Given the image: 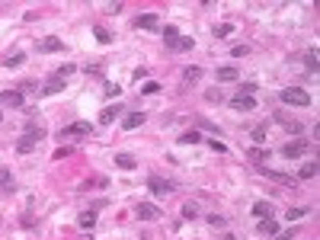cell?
Returning <instances> with one entry per match:
<instances>
[{
	"mask_svg": "<svg viewBox=\"0 0 320 240\" xmlns=\"http://www.w3.org/2000/svg\"><path fill=\"white\" fill-rule=\"evenodd\" d=\"M227 106H231V109H237V112H250V109H256V87H253V83H240L237 96H234Z\"/></svg>",
	"mask_w": 320,
	"mask_h": 240,
	"instance_id": "obj_1",
	"label": "cell"
},
{
	"mask_svg": "<svg viewBox=\"0 0 320 240\" xmlns=\"http://www.w3.org/2000/svg\"><path fill=\"white\" fill-rule=\"evenodd\" d=\"M231 32H234V26H231V23H218V26L211 29V35H215V39H227Z\"/></svg>",
	"mask_w": 320,
	"mask_h": 240,
	"instance_id": "obj_26",
	"label": "cell"
},
{
	"mask_svg": "<svg viewBox=\"0 0 320 240\" xmlns=\"http://www.w3.org/2000/svg\"><path fill=\"white\" fill-rule=\"evenodd\" d=\"M116 167H122V170H135L138 160L131 157V154H116Z\"/></svg>",
	"mask_w": 320,
	"mask_h": 240,
	"instance_id": "obj_21",
	"label": "cell"
},
{
	"mask_svg": "<svg viewBox=\"0 0 320 240\" xmlns=\"http://www.w3.org/2000/svg\"><path fill=\"white\" fill-rule=\"evenodd\" d=\"M250 160L256 167H266V160H269V151L266 147H250Z\"/></svg>",
	"mask_w": 320,
	"mask_h": 240,
	"instance_id": "obj_20",
	"label": "cell"
},
{
	"mask_svg": "<svg viewBox=\"0 0 320 240\" xmlns=\"http://www.w3.org/2000/svg\"><path fill=\"white\" fill-rule=\"evenodd\" d=\"M253 215H256V218H272V205H269V202H256Z\"/></svg>",
	"mask_w": 320,
	"mask_h": 240,
	"instance_id": "obj_24",
	"label": "cell"
},
{
	"mask_svg": "<svg viewBox=\"0 0 320 240\" xmlns=\"http://www.w3.org/2000/svg\"><path fill=\"white\" fill-rule=\"evenodd\" d=\"M237 71H234V68H218V80L221 83H234V80H237Z\"/></svg>",
	"mask_w": 320,
	"mask_h": 240,
	"instance_id": "obj_25",
	"label": "cell"
},
{
	"mask_svg": "<svg viewBox=\"0 0 320 240\" xmlns=\"http://www.w3.org/2000/svg\"><path fill=\"white\" fill-rule=\"evenodd\" d=\"M192 48H196V42H192V39H183V35H179V42H176V51H192Z\"/></svg>",
	"mask_w": 320,
	"mask_h": 240,
	"instance_id": "obj_34",
	"label": "cell"
},
{
	"mask_svg": "<svg viewBox=\"0 0 320 240\" xmlns=\"http://www.w3.org/2000/svg\"><path fill=\"white\" fill-rule=\"evenodd\" d=\"M0 122H3V112H0Z\"/></svg>",
	"mask_w": 320,
	"mask_h": 240,
	"instance_id": "obj_45",
	"label": "cell"
},
{
	"mask_svg": "<svg viewBox=\"0 0 320 240\" xmlns=\"http://www.w3.org/2000/svg\"><path fill=\"white\" fill-rule=\"evenodd\" d=\"M71 154H74L71 147H58V151H55V160H64V157H71Z\"/></svg>",
	"mask_w": 320,
	"mask_h": 240,
	"instance_id": "obj_38",
	"label": "cell"
},
{
	"mask_svg": "<svg viewBox=\"0 0 320 240\" xmlns=\"http://www.w3.org/2000/svg\"><path fill=\"white\" fill-rule=\"evenodd\" d=\"M256 231L259 234H275V231H279V221H275V218H259Z\"/></svg>",
	"mask_w": 320,
	"mask_h": 240,
	"instance_id": "obj_19",
	"label": "cell"
},
{
	"mask_svg": "<svg viewBox=\"0 0 320 240\" xmlns=\"http://www.w3.org/2000/svg\"><path fill=\"white\" fill-rule=\"evenodd\" d=\"M83 71H87V74H90V77H96V74H102V68H99V64H87V68H83Z\"/></svg>",
	"mask_w": 320,
	"mask_h": 240,
	"instance_id": "obj_40",
	"label": "cell"
},
{
	"mask_svg": "<svg viewBox=\"0 0 320 240\" xmlns=\"http://www.w3.org/2000/svg\"><path fill=\"white\" fill-rule=\"evenodd\" d=\"M208 224L211 227H224V218H221V215H208Z\"/></svg>",
	"mask_w": 320,
	"mask_h": 240,
	"instance_id": "obj_37",
	"label": "cell"
},
{
	"mask_svg": "<svg viewBox=\"0 0 320 240\" xmlns=\"http://www.w3.org/2000/svg\"><path fill=\"white\" fill-rule=\"evenodd\" d=\"M198 77H202V68H186V71H183V80H186V83H196Z\"/></svg>",
	"mask_w": 320,
	"mask_h": 240,
	"instance_id": "obj_32",
	"label": "cell"
},
{
	"mask_svg": "<svg viewBox=\"0 0 320 240\" xmlns=\"http://www.w3.org/2000/svg\"><path fill=\"white\" fill-rule=\"evenodd\" d=\"M198 125H202V128H208V131H215V135H218V131H221L218 125H211V122H205V119H198Z\"/></svg>",
	"mask_w": 320,
	"mask_h": 240,
	"instance_id": "obj_43",
	"label": "cell"
},
{
	"mask_svg": "<svg viewBox=\"0 0 320 240\" xmlns=\"http://www.w3.org/2000/svg\"><path fill=\"white\" fill-rule=\"evenodd\" d=\"M16 189V183H13V173L7 170V167H0V192L7 195V192H13Z\"/></svg>",
	"mask_w": 320,
	"mask_h": 240,
	"instance_id": "obj_14",
	"label": "cell"
},
{
	"mask_svg": "<svg viewBox=\"0 0 320 240\" xmlns=\"http://www.w3.org/2000/svg\"><path fill=\"white\" fill-rule=\"evenodd\" d=\"M304 215H307V208H288L285 218H288V221H298V218H304Z\"/></svg>",
	"mask_w": 320,
	"mask_h": 240,
	"instance_id": "obj_35",
	"label": "cell"
},
{
	"mask_svg": "<svg viewBox=\"0 0 320 240\" xmlns=\"http://www.w3.org/2000/svg\"><path fill=\"white\" fill-rule=\"evenodd\" d=\"M279 103L292 106V109H304V106H311V96H307V90H301V87H285L279 93Z\"/></svg>",
	"mask_w": 320,
	"mask_h": 240,
	"instance_id": "obj_2",
	"label": "cell"
},
{
	"mask_svg": "<svg viewBox=\"0 0 320 240\" xmlns=\"http://www.w3.org/2000/svg\"><path fill=\"white\" fill-rule=\"evenodd\" d=\"M157 90H160V83H154V80L144 83V96H148V93H157Z\"/></svg>",
	"mask_w": 320,
	"mask_h": 240,
	"instance_id": "obj_39",
	"label": "cell"
},
{
	"mask_svg": "<svg viewBox=\"0 0 320 240\" xmlns=\"http://www.w3.org/2000/svg\"><path fill=\"white\" fill-rule=\"evenodd\" d=\"M307 151V141H304V135H301V138H295V141H288L285 144V147H282V157H301V154H304Z\"/></svg>",
	"mask_w": 320,
	"mask_h": 240,
	"instance_id": "obj_6",
	"label": "cell"
},
{
	"mask_svg": "<svg viewBox=\"0 0 320 240\" xmlns=\"http://www.w3.org/2000/svg\"><path fill=\"white\" fill-rule=\"evenodd\" d=\"M176 42H179V29L176 26H164V45L170 51H176Z\"/></svg>",
	"mask_w": 320,
	"mask_h": 240,
	"instance_id": "obj_15",
	"label": "cell"
},
{
	"mask_svg": "<svg viewBox=\"0 0 320 240\" xmlns=\"http://www.w3.org/2000/svg\"><path fill=\"white\" fill-rule=\"evenodd\" d=\"M42 138H45V131H42V128H35V125H26V135L16 141V154H29L35 144L42 141Z\"/></svg>",
	"mask_w": 320,
	"mask_h": 240,
	"instance_id": "obj_3",
	"label": "cell"
},
{
	"mask_svg": "<svg viewBox=\"0 0 320 240\" xmlns=\"http://www.w3.org/2000/svg\"><path fill=\"white\" fill-rule=\"evenodd\" d=\"M0 103L7 106V109H20V106L26 103V96H23L20 90H3V93H0Z\"/></svg>",
	"mask_w": 320,
	"mask_h": 240,
	"instance_id": "obj_7",
	"label": "cell"
},
{
	"mask_svg": "<svg viewBox=\"0 0 320 240\" xmlns=\"http://www.w3.org/2000/svg\"><path fill=\"white\" fill-rule=\"evenodd\" d=\"M135 29L157 32V29H160V20H157V13H138V16H135Z\"/></svg>",
	"mask_w": 320,
	"mask_h": 240,
	"instance_id": "obj_4",
	"label": "cell"
},
{
	"mask_svg": "<svg viewBox=\"0 0 320 240\" xmlns=\"http://www.w3.org/2000/svg\"><path fill=\"white\" fill-rule=\"evenodd\" d=\"M93 35H96V42H102V45H109V42L116 39V35H112L106 26H93Z\"/></svg>",
	"mask_w": 320,
	"mask_h": 240,
	"instance_id": "obj_23",
	"label": "cell"
},
{
	"mask_svg": "<svg viewBox=\"0 0 320 240\" xmlns=\"http://www.w3.org/2000/svg\"><path fill=\"white\" fill-rule=\"evenodd\" d=\"M144 122H148V116H144V112H131V116H125V119H122V128H125V131H131V128H141Z\"/></svg>",
	"mask_w": 320,
	"mask_h": 240,
	"instance_id": "obj_13",
	"label": "cell"
},
{
	"mask_svg": "<svg viewBox=\"0 0 320 240\" xmlns=\"http://www.w3.org/2000/svg\"><path fill=\"white\" fill-rule=\"evenodd\" d=\"M250 138H253L256 144H263V141H266V125H256V128L250 131Z\"/></svg>",
	"mask_w": 320,
	"mask_h": 240,
	"instance_id": "obj_33",
	"label": "cell"
},
{
	"mask_svg": "<svg viewBox=\"0 0 320 240\" xmlns=\"http://www.w3.org/2000/svg\"><path fill=\"white\" fill-rule=\"evenodd\" d=\"M231 55H234V58H244V55H250V48H246V45H234Z\"/></svg>",
	"mask_w": 320,
	"mask_h": 240,
	"instance_id": "obj_36",
	"label": "cell"
},
{
	"mask_svg": "<svg viewBox=\"0 0 320 240\" xmlns=\"http://www.w3.org/2000/svg\"><path fill=\"white\" fill-rule=\"evenodd\" d=\"M275 122H282V125H285V131H288V135H295V138H301V131H304V125H301V122L282 116V112H275Z\"/></svg>",
	"mask_w": 320,
	"mask_h": 240,
	"instance_id": "obj_12",
	"label": "cell"
},
{
	"mask_svg": "<svg viewBox=\"0 0 320 240\" xmlns=\"http://www.w3.org/2000/svg\"><path fill=\"white\" fill-rule=\"evenodd\" d=\"M148 189H150V192H157V195H170V192L176 189V183H173V179H160V176H150V179H148Z\"/></svg>",
	"mask_w": 320,
	"mask_h": 240,
	"instance_id": "obj_5",
	"label": "cell"
},
{
	"mask_svg": "<svg viewBox=\"0 0 320 240\" xmlns=\"http://www.w3.org/2000/svg\"><path fill=\"white\" fill-rule=\"evenodd\" d=\"M74 240H93V234L87 231V234H80V237H74Z\"/></svg>",
	"mask_w": 320,
	"mask_h": 240,
	"instance_id": "obj_44",
	"label": "cell"
},
{
	"mask_svg": "<svg viewBox=\"0 0 320 240\" xmlns=\"http://www.w3.org/2000/svg\"><path fill=\"white\" fill-rule=\"evenodd\" d=\"M198 215H202V208H198V202H186V205H183V218H186V221H196Z\"/></svg>",
	"mask_w": 320,
	"mask_h": 240,
	"instance_id": "obj_22",
	"label": "cell"
},
{
	"mask_svg": "<svg viewBox=\"0 0 320 240\" xmlns=\"http://www.w3.org/2000/svg\"><path fill=\"white\" fill-rule=\"evenodd\" d=\"M119 116H122V103H112V106H106V109L99 112V125H112Z\"/></svg>",
	"mask_w": 320,
	"mask_h": 240,
	"instance_id": "obj_11",
	"label": "cell"
},
{
	"mask_svg": "<svg viewBox=\"0 0 320 240\" xmlns=\"http://www.w3.org/2000/svg\"><path fill=\"white\" fill-rule=\"evenodd\" d=\"M90 131H93L90 122H74V125H68V128L61 131V138H87Z\"/></svg>",
	"mask_w": 320,
	"mask_h": 240,
	"instance_id": "obj_9",
	"label": "cell"
},
{
	"mask_svg": "<svg viewBox=\"0 0 320 240\" xmlns=\"http://www.w3.org/2000/svg\"><path fill=\"white\" fill-rule=\"evenodd\" d=\"M304 64H307V71H311V77H317V51H307Z\"/></svg>",
	"mask_w": 320,
	"mask_h": 240,
	"instance_id": "obj_29",
	"label": "cell"
},
{
	"mask_svg": "<svg viewBox=\"0 0 320 240\" xmlns=\"http://www.w3.org/2000/svg\"><path fill=\"white\" fill-rule=\"evenodd\" d=\"M106 186H109V179H106V176H93V179H87L80 189H106Z\"/></svg>",
	"mask_w": 320,
	"mask_h": 240,
	"instance_id": "obj_27",
	"label": "cell"
},
{
	"mask_svg": "<svg viewBox=\"0 0 320 240\" xmlns=\"http://www.w3.org/2000/svg\"><path fill=\"white\" fill-rule=\"evenodd\" d=\"M0 64H3V68H23V64H26V51H13V55L0 58Z\"/></svg>",
	"mask_w": 320,
	"mask_h": 240,
	"instance_id": "obj_16",
	"label": "cell"
},
{
	"mask_svg": "<svg viewBox=\"0 0 320 240\" xmlns=\"http://www.w3.org/2000/svg\"><path fill=\"white\" fill-rule=\"evenodd\" d=\"M275 240H295V231H279V234H275Z\"/></svg>",
	"mask_w": 320,
	"mask_h": 240,
	"instance_id": "obj_42",
	"label": "cell"
},
{
	"mask_svg": "<svg viewBox=\"0 0 320 240\" xmlns=\"http://www.w3.org/2000/svg\"><path fill=\"white\" fill-rule=\"evenodd\" d=\"M314 176H317V164H304V167H301L298 179H314Z\"/></svg>",
	"mask_w": 320,
	"mask_h": 240,
	"instance_id": "obj_31",
	"label": "cell"
},
{
	"mask_svg": "<svg viewBox=\"0 0 320 240\" xmlns=\"http://www.w3.org/2000/svg\"><path fill=\"white\" fill-rule=\"evenodd\" d=\"M64 87H68V80H61V77H51L48 83H42V87H39V96H42V99H45V96H55V93H61Z\"/></svg>",
	"mask_w": 320,
	"mask_h": 240,
	"instance_id": "obj_8",
	"label": "cell"
},
{
	"mask_svg": "<svg viewBox=\"0 0 320 240\" xmlns=\"http://www.w3.org/2000/svg\"><path fill=\"white\" fill-rule=\"evenodd\" d=\"M74 74H77V64H61L55 77H61V80H68V77H74Z\"/></svg>",
	"mask_w": 320,
	"mask_h": 240,
	"instance_id": "obj_30",
	"label": "cell"
},
{
	"mask_svg": "<svg viewBox=\"0 0 320 240\" xmlns=\"http://www.w3.org/2000/svg\"><path fill=\"white\" fill-rule=\"evenodd\" d=\"M135 215H138V218H144V221H157V218H160V212H157L154 205H135Z\"/></svg>",
	"mask_w": 320,
	"mask_h": 240,
	"instance_id": "obj_17",
	"label": "cell"
},
{
	"mask_svg": "<svg viewBox=\"0 0 320 240\" xmlns=\"http://www.w3.org/2000/svg\"><path fill=\"white\" fill-rule=\"evenodd\" d=\"M39 51H45V55H55V51H64V42L58 39V35H45V39L39 42Z\"/></svg>",
	"mask_w": 320,
	"mask_h": 240,
	"instance_id": "obj_10",
	"label": "cell"
},
{
	"mask_svg": "<svg viewBox=\"0 0 320 240\" xmlns=\"http://www.w3.org/2000/svg\"><path fill=\"white\" fill-rule=\"evenodd\" d=\"M179 144H202V135H198V131H183Z\"/></svg>",
	"mask_w": 320,
	"mask_h": 240,
	"instance_id": "obj_28",
	"label": "cell"
},
{
	"mask_svg": "<svg viewBox=\"0 0 320 240\" xmlns=\"http://www.w3.org/2000/svg\"><path fill=\"white\" fill-rule=\"evenodd\" d=\"M205 99H211V103H218V99H221V90H208V93H205Z\"/></svg>",
	"mask_w": 320,
	"mask_h": 240,
	"instance_id": "obj_41",
	"label": "cell"
},
{
	"mask_svg": "<svg viewBox=\"0 0 320 240\" xmlns=\"http://www.w3.org/2000/svg\"><path fill=\"white\" fill-rule=\"evenodd\" d=\"M96 215H99V212H93V208H87V212H80V218H77V224H80L83 231H90V227L96 224Z\"/></svg>",
	"mask_w": 320,
	"mask_h": 240,
	"instance_id": "obj_18",
	"label": "cell"
}]
</instances>
